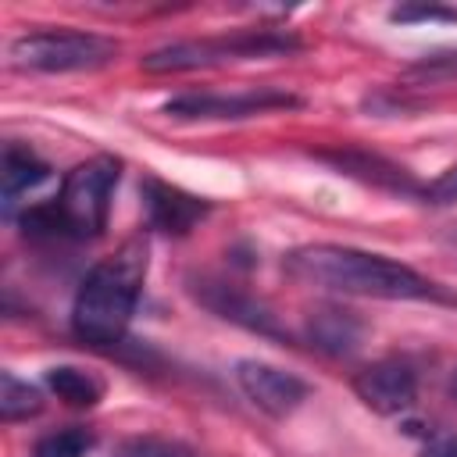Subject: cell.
<instances>
[{"mask_svg":"<svg viewBox=\"0 0 457 457\" xmlns=\"http://www.w3.org/2000/svg\"><path fill=\"white\" fill-rule=\"evenodd\" d=\"M421 457H457V432H436L425 443Z\"/></svg>","mask_w":457,"mask_h":457,"instance_id":"21","label":"cell"},{"mask_svg":"<svg viewBox=\"0 0 457 457\" xmlns=\"http://www.w3.org/2000/svg\"><path fill=\"white\" fill-rule=\"evenodd\" d=\"M361 336H364V325H361V318L353 311L318 307V311L307 314V339L321 353H332V357L353 353L357 343H361Z\"/></svg>","mask_w":457,"mask_h":457,"instance_id":"11","label":"cell"},{"mask_svg":"<svg viewBox=\"0 0 457 457\" xmlns=\"http://www.w3.org/2000/svg\"><path fill=\"white\" fill-rule=\"evenodd\" d=\"M421 200L425 204H450V200H457V164H450L439 179L421 186Z\"/></svg>","mask_w":457,"mask_h":457,"instance_id":"20","label":"cell"},{"mask_svg":"<svg viewBox=\"0 0 457 457\" xmlns=\"http://www.w3.org/2000/svg\"><path fill=\"white\" fill-rule=\"evenodd\" d=\"M0 175H4V200L11 204L18 193L39 186L50 175V168H46V161L36 157V150H29L21 143H7L4 146V171Z\"/></svg>","mask_w":457,"mask_h":457,"instance_id":"13","label":"cell"},{"mask_svg":"<svg viewBox=\"0 0 457 457\" xmlns=\"http://www.w3.org/2000/svg\"><path fill=\"white\" fill-rule=\"evenodd\" d=\"M39 411H43V393L36 386L14 378L11 371H4V378H0V418L11 425V421H25Z\"/></svg>","mask_w":457,"mask_h":457,"instance_id":"15","label":"cell"},{"mask_svg":"<svg viewBox=\"0 0 457 457\" xmlns=\"http://www.w3.org/2000/svg\"><path fill=\"white\" fill-rule=\"evenodd\" d=\"M393 21H457V7H439V4H403L389 11Z\"/></svg>","mask_w":457,"mask_h":457,"instance_id":"19","label":"cell"},{"mask_svg":"<svg viewBox=\"0 0 457 457\" xmlns=\"http://www.w3.org/2000/svg\"><path fill=\"white\" fill-rule=\"evenodd\" d=\"M303 100L286 89H250V93H182L164 104L168 118L182 121H239L268 111H289Z\"/></svg>","mask_w":457,"mask_h":457,"instance_id":"6","label":"cell"},{"mask_svg":"<svg viewBox=\"0 0 457 457\" xmlns=\"http://www.w3.org/2000/svg\"><path fill=\"white\" fill-rule=\"evenodd\" d=\"M411 79L418 82H446V79H457V54H428L421 61H414L407 68Z\"/></svg>","mask_w":457,"mask_h":457,"instance_id":"17","label":"cell"},{"mask_svg":"<svg viewBox=\"0 0 457 457\" xmlns=\"http://www.w3.org/2000/svg\"><path fill=\"white\" fill-rule=\"evenodd\" d=\"M150 268V246L143 236L121 243L111 257L93 264L71 303V328L89 346H118L136 314L143 278Z\"/></svg>","mask_w":457,"mask_h":457,"instance_id":"2","label":"cell"},{"mask_svg":"<svg viewBox=\"0 0 457 457\" xmlns=\"http://www.w3.org/2000/svg\"><path fill=\"white\" fill-rule=\"evenodd\" d=\"M453 243H457V236H453Z\"/></svg>","mask_w":457,"mask_h":457,"instance_id":"23","label":"cell"},{"mask_svg":"<svg viewBox=\"0 0 457 457\" xmlns=\"http://www.w3.org/2000/svg\"><path fill=\"white\" fill-rule=\"evenodd\" d=\"M300 50V39L282 29H239L228 36L214 39H179L168 46H157L143 57V68L154 75H171V71H196V68H214L225 61H250V57H278Z\"/></svg>","mask_w":457,"mask_h":457,"instance_id":"4","label":"cell"},{"mask_svg":"<svg viewBox=\"0 0 457 457\" xmlns=\"http://www.w3.org/2000/svg\"><path fill=\"white\" fill-rule=\"evenodd\" d=\"M318 157L328 161V164H336L339 171L361 179V182L378 186V189L421 196V186L411 179V171L400 168V164H393V161H386V157H378V154H368V150H325V154H318Z\"/></svg>","mask_w":457,"mask_h":457,"instance_id":"10","label":"cell"},{"mask_svg":"<svg viewBox=\"0 0 457 457\" xmlns=\"http://www.w3.org/2000/svg\"><path fill=\"white\" fill-rule=\"evenodd\" d=\"M450 393H453V396H457V375H453V386H450Z\"/></svg>","mask_w":457,"mask_h":457,"instance_id":"22","label":"cell"},{"mask_svg":"<svg viewBox=\"0 0 457 457\" xmlns=\"http://www.w3.org/2000/svg\"><path fill=\"white\" fill-rule=\"evenodd\" d=\"M143 204H146L150 225L161 232H171V236H186L211 211V204L204 196H193V193H186L171 182H161V179H143Z\"/></svg>","mask_w":457,"mask_h":457,"instance_id":"9","label":"cell"},{"mask_svg":"<svg viewBox=\"0 0 457 457\" xmlns=\"http://www.w3.org/2000/svg\"><path fill=\"white\" fill-rule=\"evenodd\" d=\"M207 286L211 289H204V303L211 311H218L221 318H232V321H239L246 328H257V332H268V336L278 332L275 328V318L268 314V307L257 303L253 296H243V293H236V289H228L221 282H207Z\"/></svg>","mask_w":457,"mask_h":457,"instance_id":"12","label":"cell"},{"mask_svg":"<svg viewBox=\"0 0 457 457\" xmlns=\"http://www.w3.org/2000/svg\"><path fill=\"white\" fill-rule=\"evenodd\" d=\"M353 393L375 414H400L418 400V371L400 357H382L353 375Z\"/></svg>","mask_w":457,"mask_h":457,"instance_id":"7","label":"cell"},{"mask_svg":"<svg viewBox=\"0 0 457 457\" xmlns=\"http://www.w3.org/2000/svg\"><path fill=\"white\" fill-rule=\"evenodd\" d=\"M118 175H121V161L111 154L75 164L50 204H36L21 214V228L29 236H46V239H96L107 228V211Z\"/></svg>","mask_w":457,"mask_h":457,"instance_id":"3","label":"cell"},{"mask_svg":"<svg viewBox=\"0 0 457 457\" xmlns=\"http://www.w3.org/2000/svg\"><path fill=\"white\" fill-rule=\"evenodd\" d=\"M114 457H193L182 443H171V439H154V436H143V439H129Z\"/></svg>","mask_w":457,"mask_h":457,"instance_id":"18","label":"cell"},{"mask_svg":"<svg viewBox=\"0 0 457 457\" xmlns=\"http://www.w3.org/2000/svg\"><path fill=\"white\" fill-rule=\"evenodd\" d=\"M236 382L246 393V400L264 411L268 418H286L307 400V382L296 378L293 371H282L264 361H239L236 364Z\"/></svg>","mask_w":457,"mask_h":457,"instance_id":"8","label":"cell"},{"mask_svg":"<svg viewBox=\"0 0 457 457\" xmlns=\"http://www.w3.org/2000/svg\"><path fill=\"white\" fill-rule=\"evenodd\" d=\"M46 389L64 400L68 407H96L100 396H104V382L82 368H71V364H61V368H50L46 371Z\"/></svg>","mask_w":457,"mask_h":457,"instance_id":"14","label":"cell"},{"mask_svg":"<svg viewBox=\"0 0 457 457\" xmlns=\"http://www.w3.org/2000/svg\"><path fill=\"white\" fill-rule=\"evenodd\" d=\"M286 271L303 282L328 293L346 296H375V300H421V303H446L457 307V293L443 282L414 271L403 261H393L386 253H368L357 246L339 243H307L286 253Z\"/></svg>","mask_w":457,"mask_h":457,"instance_id":"1","label":"cell"},{"mask_svg":"<svg viewBox=\"0 0 457 457\" xmlns=\"http://www.w3.org/2000/svg\"><path fill=\"white\" fill-rule=\"evenodd\" d=\"M118 54V43L100 32H79V29H39L25 32L7 46V57L21 71H93L111 64Z\"/></svg>","mask_w":457,"mask_h":457,"instance_id":"5","label":"cell"},{"mask_svg":"<svg viewBox=\"0 0 457 457\" xmlns=\"http://www.w3.org/2000/svg\"><path fill=\"white\" fill-rule=\"evenodd\" d=\"M93 432L82 428V425H68V428H57V432H46L36 439L32 446V457H86L93 450Z\"/></svg>","mask_w":457,"mask_h":457,"instance_id":"16","label":"cell"}]
</instances>
